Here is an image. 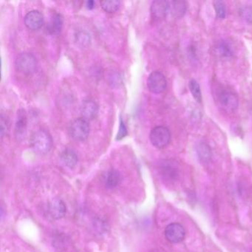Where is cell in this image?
Masks as SVG:
<instances>
[{
	"mask_svg": "<svg viewBox=\"0 0 252 252\" xmlns=\"http://www.w3.org/2000/svg\"><path fill=\"white\" fill-rule=\"evenodd\" d=\"M32 148L39 154H45L51 150L53 139L48 131L39 129L32 135L31 140Z\"/></svg>",
	"mask_w": 252,
	"mask_h": 252,
	"instance_id": "6da1fadb",
	"label": "cell"
},
{
	"mask_svg": "<svg viewBox=\"0 0 252 252\" xmlns=\"http://www.w3.org/2000/svg\"><path fill=\"white\" fill-rule=\"evenodd\" d=\"M17 71L23 74L32 75L37 70L39 64L36 57L32 53L23 52L17 57L15 61Z\"/></svg>",
	"mask_w": 252,
	"mask_h": 252,
	"instance_id": "7a4b0ae2",
	"label": "cell"
},
{
	"mask_svg": "<svg viewBox=\"0 0 252 252\" xmlns=\"http://www.w3.org/2000/svg\"><path fill=\"white\" fill-rule=\"evenodd\" d=\"M91 126L89 122L83 118H79L70 122L68 132L70 137L75 141H85L89 136Z\"/></svg>",
	"mask_w": 252,
	"mask_h": 252,
	"instance_id": "3957f363",
	"label": "cell"
},
{
	"mask_svg": "<svg viewBox=\"0 0 252 252\" xmlns=\"http://www.w3.org/2000/svg\"><path fill=\"white\" fill-rule=\"evenodd\" d=\"M150 139L152 144L156 148H164L170 142V131L165 126H156L150 132Z\"/></svg>",
	"mask_w": 252,
	"mask_h": 252,
	"instance_id": "277c9868",
	"label": "cell"
},
{
	"mask_svg": "<svg viewBox=\"0 0 252 252\" xmlns=\"http://www.w3.org/2000/svg\"><path fill=\"white\" fill-rule=\"evenodd\" d=\"M167 82L163 73L159 71H154L150 73L147 79V88L150 92L159 94L166 90Z\"/></svg>",
	"mask_w": 252,
	"mask_h": 252,
	"instance_id": "5b68a950",
	"label": "cell"
},
{
	"mask_svg": "<svg viewBox=\"0 0 252 252\" xmlns=\"http://www.w3.org/2000/svg\"><path fill=\"white\" fill-rule=\"evenodd\" d=\"M219 102L222 110L228 113H234L238 108V98L231 91H223L220 95Z\"/></svg>",
	"mask_w": 252,
	"mask_h": 252,
	"instance_id": "8992f818",
	"label": "cell"
},
{
	"mask_svg": "<svg viewBox=\"0 0 252 252\" xmlns=\"http://www.w3.org/2000/svg\"><path fill=\"white\" fill-rule=\"evenodd\" d=\"M164 234L168 241L172 243H178L185 238L186 231L182 225L174 222L166 227Z\"/></svg>",
	"mask_w": 252,
	"mask_h": 252,
	"instance_id": "52a82bcc",
	"label": "cell"
},
{
	"mask_svg": "<svg viewBox=\"0 0 252 252\" xmlns=\"http://www.w3.org/2000/svg\"><path fill=\"white\" fill-rule=\"evenodd\" d=\"M24 22L26 27L30 30H39L44 24L43 14L37 10H33L26 14Z\"/></svg>",
	"mask_w": 252,
	"mask_h": 252,
	"instance_id": "ba28073f",
	"label": "cell"
},
{
	"mask_svg": "<svg viewBox=\"0 0 252 252\" xmlns=\"http://www.w3.org/2000/svg\"><path fill=\"white\" fill-rule=\"evenodd\" d=\"M160 172L163 178L168 181H175L179 175L176 163L171 160H164L160 163Z\"/></svg>",
	"mask_w": 252,
	"mask_h": 252,
	"instance_id": "9c48e42d",
	"label": "cell"
},
{
	"mask_svg": "<svg viewBox=\"0 0 252 252\" xmlns=\"http://www.w3.org/2000/svg\"><path fill=\"white\" fill-rule=\"evenodd\" d=\"M80 113L82 118L85 120L91 121L95 119L98 114V106L95 101L92 99H86L82 102Z\"/></svg>",
	"mask_w": 252,
	"mask_h": 252,
	"instance_id": "30bf717a",
	"label": "cell"
},
{
	"mask_svg": "<svg viewBox=\"0 0 252 252\" xmlns=\"http://www.w3.org/2000/svg\"><path fill=\"white\" fill-rule=\"evenodd\" d=\"M170 10V3L164 0H156L153 2L150 8L152 16L157 20L165 18Z\"/></svg>",
	"mask_w": 252,
	"mask_h": 252,
	"instance_id": "8fae6325",
	"label": "cell"
},
{
	"mask_svg": "<svg viewBox=\"0 0 252 252\" xmlns=\"http://www.w3.org/2000/svg\"><path fill=\"white\" fill-rule=\"evenodd\" d=\"M48 211L54 219L59 220L65 215L67 209L65 204L61 199H52L48 203Z\"/></svg>",
	"mask_w": 252,
	"mask_h": 252,
	"instance_id": "7c38bea8",
	"label": "cell"
},
{
	"mask_svg": "<svg viewBox=\"0 0 252 252\" xmlns=\"http://www.w3.org/2000/svg\"><path fill=\"white\" fill-rule=\"evenodd\" d=\"M63 16L58 13L53 14L52 17L50 19L48 25H47V30L52 35L60 34L63 27Z\"/></svg>",
	"mask_w": 252,
	"mask_h": 252,
	"instance_id": "4fadbf2b",
	"label": "cell"
},
{
	"mask_svg": "<svg viewBox=\"0 0 252 252\" xmlns=\"http://www.w3.org/2000/svg\"><path fill=\"white\" fill-rule=\"evenodd\" d=\"M28 126V118L26 110L21 109L17 113V122L15 125L16 135L21 137L26 132Z\"/></svg>",
	"mask_w": 252,
	"mask_h": 252,
	"instance_id": "5bb4252c",
	"label": "cell"
},
{
	"mask_svg": "<svg viewBox=\"0 0 252 252\" xmlns=\"http://www.w3.org/2000/svg\"><path fill=\"white\" fill-rule=\"evenodd\" d=\"M197 158L201 163H207L212 158V153L210 147L204 142L200 143L196 147Z\"/></svg>",
	"mask_w": 252,
	"mask_h": 252,
	"instance_id": "9a60e30c",
	"label": "cell"
},
{
	"mask_svg": "<svg viewBox=\"0 0 252 252\" xmlns=\"http://www.w3.org/2000/svg\"><path fill=\"white\" fill-rule=\"evenodd\" d=\"M62 162L69 168H73L78 163L77 154L70 149H66L60 156Z\"/></svg>",
	"mask_w": 252,
	"mask_h": 252,
	"instance_id": "2e32d148",
	"label": "cell"
},
{
	"mask_svg": "<svg viewBox=\"0 0 252 252\" xmlns=\"http://www.w3.org/2000/svg\"><path fill=\"white\" fill-rule=\"evenodd\" d=\"M75 42L79 48H87L91 43V36L89 32L85 30H78L75 33Z\"/></svg>",
	"mask_w": 252,
	"mask_h": 252,
	"instance_id": "e0dca14e",
	"label": "cell"
},
{
	"mask_svg": "<svg viewBox=\"0 0 252 252\" xmlns=\"http://www.w3.org/2000/svg\"><path fill=\"white\" fill-rule=\"evenodd\" d=\"M121 181V176L119 172L114 169L108 171L106 174L104 182L106 187L109 189L115 188L119 185Z\"/></svg>",
	"mask_w": 252,
	"mask_h": 252,
	"instance_id": "ac0fdd59",
	"label": "cell"
},
{
	"mask_svg": "<svg viewBox=\"0 0 252 252\" xmlns=\"http://www.w3.org/2000/svg\"><path fill=\"white\" fill-rule=\"evenodd\" d=\"M217 54L222 58H230L233 56V51L231 49V45L226 41L222 40L217 44Z\"/></svg>",
	"mask_w": 252,
	"mask_h": 252,
	"instance_id": "d6986e66",
	"label": "cell"
},
{
	"mask_svg": "<svg viewBox=\"0 0 252 252\" xmlns=\"http://www.w3.org/2000/svg\"><path fill=\"white\" fill-rule=\"evenodd\" d=\"M170 9L175 17L181 18L187 12V3L184 1H174L172 2V5H170Z\"/></svg>",
	"mask_w": 252,
	"mask_h": 252,
	"instance_id": "ffe728a7",
	"label": "cell"
},
{
	"mask_svg": "<svg viewBox=\"0 0 252 252\" xmlns=\"http://www.w3.org/2000/svg\"><path fill=\"white\" fill-rule=\"evenodd\" d=\"M122 2L119 0H104L101 1V6L104 11L108 13H114L120 8Z\"/></svg>",
	"mask_w": 252,
	"mask_h": 252,
	"instance_id": "44dd1931",
	"label": "cell"
},
{
	"mask_svg": "<svg viewBox=\"0 0 252 252\" xmlns=\"http://www.w3.org/2000/svg\"><path fill=\"white\" fill-rule=\"evenodd\" d=\"M189 88L190 92H191V95H193L194 99L197 102H201V91H200V85L197 83V81L194 80V79H191L189 82Z\"/></svg>",
	"mask_w": 252,
	"mask_h": 252,
	"instance_id": "7402d4cb",
	"label": "cell"
},
{
	"mask_svg": "<svg viewBox=\"0 0 252 252\" xmlns=\"http://www.w3.org/2000/svg\"><path fill=\"white\" fill-rule=\"evenodd\" d=\"M213 5L218 18L220 19V20L225 19V15H226V9H225V5L224 2H221V1H215L213 2Z\"/></svg>",
	"mask_w": 252,
	"mask_h": 252,
	"instance_id": "603a6c76",
	"label": "cell"
},
{
	"mask_svg": "<svg viewBox=\"0 0 252 252\" xmlns=\"http://www.w3.org/2000/svg\"><path fill=\"white\" fill-rule=\"evenodd\" d=\"M240 17L246 23L252 24V7L244 6L239 11Z\"/></svg>",
	"mask_w": 252,
	"mask_h": 252,
	"instance_id": "cb8c5ba5",
	"label": "cell"
},
{
	"mask_svg": "<svg viewBox=\"0 0 252 252\" xmlns=\"http://www.w3.org/2000/svg\"><path fill=\"white\" fill-rule=\"evenodd\" d=\"M9 129V125L6 116L4 115H1V119H0V132H1V136L4 137L8 133Z\"/></svg>",
	"mask_w": 252,
	"mask_h": 252,
	"instance_id": "d4e9b609",
	"label": "cell"
},
{
	"mask_svg": "<svg viewBox=\"0 0 252 252\" xmlns=\"http://www.w3.org/2000/svg\"><path fill=\"white\" fill-rule=\"evenodd\" d=\"M126 134H127V130H126V126H125V123L122 122V119H121L120 122V128H119V132H118L117 135V140H121L122 138H125L126 136Z\"/></svg>",
	"mask_w": 252,
	"mask_h": 252,
	"instance_id": "484cf974",
	"label": "cell"
},
{
	"mask_svg": "<svg viewBox=\"0 0 252 252\" xmlns=\"http://www.w3.org/2000/svg\"><path fill=\"white\" fill-rule=\"evenodd\" d=\"M95 5V2L93 1V0H90V1H88V2H86V6L88 9H94Z\"/></svg>",
	"mask_w": 252,
	"mask_h": 252,
	"instance_id": "4316f807",
	"label": "cell"
},
{
	"mask_svg": "<svg viewBox=\"0 0 252 252\" xmlns=\"http://www.w3.org/2000/svg\"></svg>",
	"mask_w": 252,
	"mask_h": 252,
	"instance_id": "83f0119b",
	"label": "cell"
}]
</instances>
